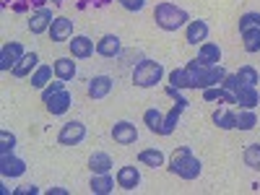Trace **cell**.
Wrapping results in <instances>:
<instances>
[{
	"label": "cell",
	"mask_w": 260,
	"mask_h": 195,
	"mask_svg": "<svg viewBox=\"0 0 260 195\" xmlns=\"http://www.w3.org/2000/svg\"><path fill=\"white\" fill-rule=\"evenodd\" d=\"M169 172L182 177V180H198L201 172H203V161L198 156H192L190 146H180V148H175V154H172Z\"/></svg>",
	"instance_id": "cell-1"
},
{
	"label": "cell",
	"mask_w": 260,
	"mask_h": 195,
	"mask_svg": "<svg viewBox=\"0 0 260 195\" xmlns=\"http://www.w3.org/2000/svg\"><path fill=\"white\" fill-rule=\"evenodd\" d=\"M154 18H156V26L164 31H177L190 24V13L185 8H177L175 3H159L154 11Z\"/></svg>",
	"instance_id": "cell-2"
},
{
	"label": "cell",
	"mask_w": 260,
	"mask_h": 195,
	"mask_svg": "<svg viewBox=\"0 0 260 195\" xmlns=\"http://www.w3.org/2000/svg\"><path fill=\"white\" fill-rule=\"evenodd\" d=\"M164 78V65L156 62V60H141L136 68H133V83L141 86V89H151V86L161 83Z\"/></svg>",
	"instance_id": "cell-3"
},
{
	"label": "cell",
	"mask_w": 260,
	"mask_h": 195,
	"mask_svg": "<svg viewBox=\"0 0 260 195\" xmlns=\"http://www.w3.org/2000/svg\"><path fill=\"white\" fill-rule=\"evenodd\" d=\"M83 138H86V125L78 122V120L65 122L60 127V133H57V143L60 146H78V143H83Z\"/></svg>",
	"instance_id": "cell-4"
},
{
	"label": "cell",
	"mask_w": 260,
	"mask_h": 195,
	"mask_svg": "<svg viewBox=\"0 0 260 195\" xmlns=\"http://www.w3.org/2000/svg\"><path fill=\"white\" fill-rule=\"evenodd\" d=\"M24 45L21 42H8V45H3V50H0V71L8 73L16 68V62L24 57Z\"/></svg>",
	"instance_id": "cell-5"
},
{
	"label": "cell",
	"mask_w": 260,
	"mask_h": 195,
	"mask_svg": "<svg viewBox=\"0 0 260 195\" xmlns=\"http://www.w3.org/2000/svg\"><path fill=\"white\" fill-rule=\"evenodd\" d=\"M26 172V161L18 159L16 154H0V175H3L6 180H16Z\"/></svg>",
	"instance_id": "cell-6"
},
{
	"label": "cell",
	"mask_w": 260,
	"mask_h": 195,
	"mask_svg": "<svg viewBox=\"0 0 260 195\" xmlns=\"http://www.w3.org/2000/svg\"><path fill=\"white\" fill-rule=\"evenodd\" d=\"M112 138H115V143H120V146H133V143L138 141V130H136V125L130 122V120H120V122H115V127H112Z\"/></svg>",
	"instance_id": "cell-7"
},
{
	"label": "cell",
	"mask_w": 260,
	"mask_h": 195,
	"mask_svg": "<svg viewBox=\"0 0 260 195\" xmlns=\"http://www.w3.org/2000/svg\"><path fill=\"white\" fill-rule=\"evenodd\" d=\"M52 21H55V16H52V11L47 6L45 8H37L31 13V18H29V31L31 34H45V31H50Z\"/></svg>",
	"instance_id": "cell-8"
},
{
	"label": "cell",
	"mask_w": 260,
	"mask_h": 195,
	"mask_svg": "<svg viewBox=\"0 0 260 195\" xmlns=\"http://www.w3.org/2000/svg\"><path fill=\"white\" fill-rule=\"evenodd\" d=\"M71 104H73V96H71V91L68 89H62V91H57V94H52L50 99H45V107H47V112L50 115H65L71 110Z\"/></svg>",
	"instance_id": "cell-9"
},
{
	"label": "cell",
	"mask_w": 260,
	"mask_h": 195,
	"mask_svg": "<svg viewBox=\"0 0 260 195\" xmlns=\"http://www.w3.org/2000/svg\"><path fill=\"white\" fill-rule=\"evenodd\" d=\"M50 37H52L55 45H57V42L73 39V21H71L68 16H55L52 26H50Z\"/></svg>",
	"instance_id": "cell-10"
},
{
	"label": "cell",
	"mask_w": 260,
	"mask_h": 195,
	"mask_svg": "<svg viewBox=\"0 0 260 195\" xmlns=\"http://www.w3.org/2000/svg\"><path fill=\"white\" fill-rule=\"evenodd\" d=\"M115 180H117V187L133 192V190H138V185H141V172H138V167H120Z\"/></svg>",
	"instance_id": "cell-11"
},
{
	"label": "cell",
	"mask_w": 260,
	"mask_h": 195,
	"mask_svg": "<svg viewBox=\"0 0 260 195\" xmlns=\"http://www.w3.org/2000/svg\"><path fill=\"white\" fill-rule=\"evenodd\" d=\"M112 78L110 76H94L89 81V89H86V94H89V99H104V96H110L112 91Z\"/></svg>",
	"instance_id": "cell-12"
},
{
	"label": "cell",
	"mask_w": 260,
	"mask_h": 195,
	"mask_svg": "<svg viewBox=\"0 0 260 195\" xmlns=\"http://www.w3.org/2000/svg\"><path fill=\"white\" fill-rule=\"evenodd\" d=\"M206 37H208V24L203 18L190 21V24L185 26V42H187V45H203Z\"/></svg>",
	"instance_id": "cell-13"
},
{
	"label": "cell",
	"mask_w": 260,
	"mask_h": 195,
	"mask_svg": "<svg viewBox=\"0 0 260 195\" xmlns=\"http://www.w3.org/2000/svg\"><path fill=\"white\" fill-rule=\"evenodd\" d=\"M68 45H71V55L76 57V60H86V57H91L94 55V42L89 39V37H83V34H78V37H73L71 42H68Z\"/></svg>",
	"instance_id": "cell-14"
},
{
	"label": "cell",
	"mask_w": 260,
	"mask_h": 195,
	"mask_svg": "<svg viewBox=\"0 0 260 195\" xmlns=\"http://www.w3.org/2000/svg\"><path fill=\"white\" fill-rule=\"evenodd\" d=\"M96 52H99L102 57H117V55L122 52V42H120V37H115V34H104V37L96 42Z\"/></svg>",
	"instance_id": "cell-15"
},
{
	"label": "cell",
	"mask_w": 260,
	"mask_h": 195,
	"mask_svg": "<svg viewBox=\"0 0 260 195\" xmlns=\"http://www.w3.org/2000/svg\"><path fill=\"white\" fill-rule=\"evenodd\" d=\"M112 156L110 154H104V151H94V154L89 156V169H91V175H110L112 172Z\"/></svg>",
	"instance_id": "cell-16"
},
{
	"label": "cell",
	"mask_w": 260,
	"mask_h": 195,
	"mask_svg": "<svg viewBox=\"0 0 260 195\" xmlns=\"http://www.w3.org/2000/svg\"><path fill=\"white\" fill-rule=\"evenodd\" d=\"M37 68H39V55H37V52H26L24 57L16 62V68H13L11 73H13L16 78H26V76H31Z\"/></svg>",
	"instance_id": "cell-17"
},
{
	"label": "cell",
	"mask_w": 260,
	"mask_h": 195,
	"mask_svg": "<svg viewBox=\"0 0 260 195\" xmlns=\"http://www.w3.org/2000/svg\"><path fill=\"white\" fill-rule=\"evenodd\" d=\"M52 68H55V78H60V81H73L76 73H78L73 57H57L52 62Z\"/></svg>",
	"instance_id": "cell-18"
},
{
	"label": "cell",
	"mask_w": 260,
	"mask_h": 195,
	"mask_svg": "<svg viewBox=\"0 0 260 195\" xmlns=\"http://www.w3.org/2000/svg\"><path fill=\"white\" fill-rule=\"evenodd\" d=\"M237 104H240L242 110H255V107L260 104L257 86H240V91H237Z\"/></svg>",
	"instance_id": "cell-19"
},
{
	"label": "cell",
	"mask_w": 260,
	"mask_h": 195,
	"mask_svg": "<svg viewBox=\"0 0 260 195\" xmlns=\"http://www.w3.org/2000/svg\"><path fill=\"white\" fill-rule=\"evenodd\" d=\"M115 182L117 180H112V175H94L91 182H89V190L94 195H110L115 190Z\"/></svg>",
	"instance_id": "cell-20"
},
{
	"label": "cell",
	"mask_w": 260,
	"mask_h": 195,
	"mask_svg": "<svg viewBox=\"0 0 260 195\" xmlns=\"http://www.w3.org/2000/svg\"><path fill=\"white\" fill-rule=\"evenodd\" d=\"M187 110V107H182V104H177L175 102V107L164 115V125H161V136H172L175 133V127H177V122H180V117H182V112Z\"/></svg>",
	"instance_id": "cell-21"
},
{
	"label": "cell",
	"mask_w": 260,
	"mask_h": 195,
	"mask_svg": "<svg viewBox=\"0 0 260 195\" xmlns=\"http://www.w3.org/2000/svg\"><path fill=\"white\" fill-rule=\"evenodd\" d=\"M198 57L206 65H221V47L213 45V42H203L201 50H198Z\"/></svg>",
	"instance_id": "cell-22"
},
{
	"label": "cell",
	"mask_w": 260,
	"mask_h": 195,
	"mask_svg": "<svg viewBox=\"0 0 260 195\" xmlns=\"http://www.w3.org/2000/svg\"><path fill=\"white\" fill-rule=\"evenodd\" d=\"M47 0H3V8H11L16 13H26L31 8H45Z\"/></svg>",
	"instance_id": "cell-23"
},
{
	"label": "cell",
	"mask_w": 260,
	"mask_h": 195,
	"mask_svg": "<svg viewBox=\"0 0 260 195\" xmlns=\"http://www.w3.org/2000/svg\"><path fill=\"white\" fill-rule=\"evenodd\" d=\"M211 120H213L216 127H221V130H234L237 127V112H232V110H216Z\"/></svg>",
	"instance_id": "cell-24"
},
{
	"label": "cell",
	"mask_w": 260,
	"mask_h": 195,
	"mask_svg": "<svg viewBox=\"0 0 260 195\" xmlns=\"http://www.w3.org/2000/svg\"><path fill=\"white\" fill-rule=\"evenodd\" d=\"M138 161L143 167H151V169H156V167H164V154L159 148H143L141 154H138Z\"/></svg>",
	"instance_id": "cell-25"
},
{
	"label": "cell",
	"mask_w": 260,
	"mask_h": 195,
	"mask_svg": "<svg viewBox=\"0 0 260 195\" xmlns=\"http://www.w3.org/2000/svg\"><path fill=\"white\" fill-rule=\"evenodd\" d=\"M143 125L151 130V133H159L161 136V125H164V115L156 110V107H151V110L143 112Z\"/></svg>",
	"instance_id": "cell-26"
},
{
	"label": "cell",
	"mask_w": 260,
	"mask_h": 195,
	"mask_svg": "<svg viewBox=\"0 0 260 195\" xmlns=\"http://www.w3.org/2000/svg\"><path fill=\"white\" fill-rule=\"evenodd\" d=\"M52 73H55L52 65H39V68L31 73V86L34 89H45V86L52 81Z\"/></svg>",
	"instance_id": "cell-27"
},
{
	"label": "cell",
	"mask_w": 260,
	"mask_h": 195,
	"mask_svg": "<svg viewBox=\"0 0 260 195\" xmlns=\"http://www.w3.org/2000/svg\"><path fill=\"white\" fill-rule=\"evenodd\" d=\"M240 37H242V42H245V50H247L250 55L260 52V29H247V31H242Z\"/></svg>",
	"instance_id": "cell-28"
},
{
	"label": "cell",
	"mask_w": 260,
	"mask_h": 195,
	"mask_svg": "<svg viewBox=\"0 0 260 195\" xmlns=\"http://www.w3.org/2000/svg\"><path fill=\"white\" fill-rule=\"evenodd\" d=\"M242 161H245V167H250V169H260V143H250V146H245Z\"/></svg>",
	"instance_id": "cell-29"
},
{
	"label": "cell",
	"mask_w": 260,
	"mask_h": 195,
	"mask_svg": "<svg viewBox=\"0 0 260 195\" xmlns=\"http://www.w3.org/2000/svg\"><path fill=\"white\" fill-rule=\"evenodd\" d=\"M237 78H240L242 86H257L260 83V76H257V71L252 68V65H242V68L237 71Z\"/></svg>",
	"instance_id": "cell-30"
},
{
	"label": "cell",
	"mask_w": 260,
	"mask_h": 195,
	"mask_svg": "<svg viewBox=\"0 0 260 195\" xmlns=\"http://www.w3.org/2000/svg\"><path fill=\"white\" fill-rule=\"evenodd\" d=\"M169 83L177 89H190V71L187 68H175L169 73Z\"/></svg>",
	"instance_id": "cell-31"
},
{
	"label": "cell",
	"mask_w": 260,
	"mask_h": 195,
	"mask_svg": "<svg viewBox=\"0 0 260 195\" xmlns=\"http://www.w3.org/2000/svg\"><path fill=\"white\" fill-rule=\"evenodd\" d=\"M255 125H257L255 110H240V112H237V127H240V130H252Z\"/></svg>",
	"instance_id": "cell-32"
},
{
	"label": "cell",
	"mask_w": 260,
	"mask_h": 195,
	"mask_svg": "<svg viewBox=\"0 0 260 195\" xmlns=\"http://www.w3.org/2000/svg\"><path fill=\"white\" fill-rule=\"evenodd\" d=\"M247 29H260V13L257 11H250V13L240 16V34L247 31Z\"/></svg>",
	"instance_id": "cell-33"
},
{
	"label": "cell",
	"mask_w": 260,
	"mask_h": 195,
	"mask_svg": "<svg viewBox=\"0 0 260 195\" xmlns=\"http://www.w3.org/2000/svg\"><path fill=\"white\" fill-rule=\"evenodd\" d=\"M18 138L11 133V130H0V154H13Z\"/></svg>",
	"instance_id": "cell-34"
},
{
	"label": "cell",
	"mask_w": 260,
	"mask_h": 195,
	"mask_svg": "<svg viewBox=\"0 0 260 195\" xmlns=\"http://www.w3.org/2000/svg\"><path fill=\"white\" fill-rule=\"evenodd\" d=\"M62 89H65V81H60V78H57L55 83L50 81V83L45 86V89H42V102L50 99V96H52V94H57V91H62Z\"/></svg>",
	"instance_id": "cell-35"
},
{
	"label": "cell",
	"mask_w": 260,
	"mask_h": 195,
	"mask_svg": "<svg viewBox=\"0 0 260 195\" xmlns=\"http://www.w3.org/2000/svg\"><path fill=\"white\" fill-rule=\"evenodd\" d=\"M164 94H167V96H172V99H175L177 104H182V107H187V104H190V102L182 96V89H177V86H172V83L164 89Z\"/></svg>",
	"instance_id": "cell-36"
},
{
	"label": "cell",
	"mask_w": 260,
	"mask_h": 195,
	"mask_svg": "<svg viewBox=\"0 0 260 195\" xmlns=\"http://www.w3.org/2000/svg\"><path fill=\"white\" fill-rule=\"evenodd\" d=\"M117 3H120L125 11H130V13H138V11H143L146 0H117Z\"/></svg>",
	"instance_id": "cell-37"
},
{
	"label": "cell",
	"mask_w": 260,
	"mask_h": 195,
	"mask_svg": "<svg viewBox=\"0 0 260 195\" xmlns=\"http://www.w3.org/2000/svg\"><path fill=\"white\" fill-rule=\"evenodd\" d=\"M112 0H78V8L86 11V8H104V6H110Z\"/></svg>",
	"instance_id": "cell-38"
},
{
	"label": "cell",
	"mask_w": 260,
	"mask_h": 195,
	"mask_svg": "<svg viewBox=\"0 0 260 195\" xmlns=\"http://www.w3.org/2000/svg\"><path fill=\"white\" fill-rule=\"evenodd\" d=\"M185 68H187V71H192V73H198V71H203V68H206V62H203L201 57H195V60H190V62L185 65Z\"/></svg>",
	"instance_id": "cell-39"
},
{
	"label": "cell",
	"mask_w": 260,
	"mask_h": 195,
	"mask_svg": "<svg viewBox=\"0 0 260 195\" xmlns=\"http://www.w3.org/2000/svg\"><path fill=\"white\" fill-rule=\"evenodd\" d=\"M16 195H37L39 192V187L37 185H24V187H18V190H13Z\"/></svg>",
	"instance_id": "cell-40"
},
{
	"label": "cell",
	"mask_w": 260,
	"mask_h": 195,
	"mask_svg": "<svg viewBox=\"0 0 260 195\" xmlns=\"http://www.w3.org/2000/svg\"><path fill=\"white\" fill-rule=\"evenodd\" d=\"M47 195H68V190H65V187H50Z\"/></svg>",
	"instance_id": "cell-41"
},
{
	"label": "cell",
	"mask_w": 260,
	"mask_h": 195,
	"mask_svg": "<svg viewBox=\"0 0 260 195\" xmlns=\"http://www.w3.org/2000/svg\"><path fill=\"white\" fill-rule=\"evenodd\" d=\"M52 3H55V6H62V0H52Z\"/></svg>",
	"instance_id": "cell-42"
}]
</instances>
